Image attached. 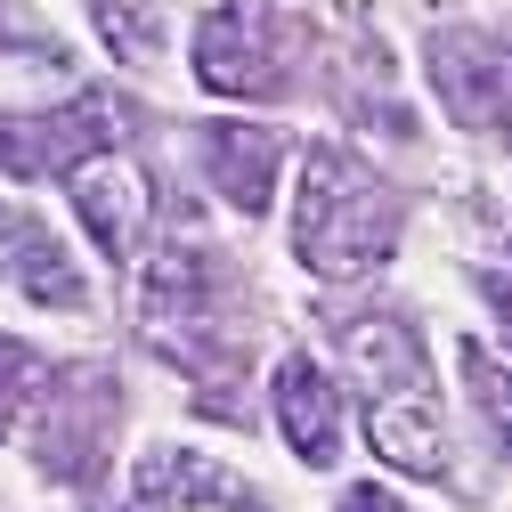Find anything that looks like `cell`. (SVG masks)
Returning <instances> with one entry per match:
<instances>
[{
	"instance_id": "obj_13",
	"label": "cell",
	"mask_w": 512,
	"mask_h": 512,
	"mask_svg": "<svg viewBox=\"0 0 512 512\" xmlns=\"http://www.w3.org/2000/svg\"><path fill=\"white\" fill-rule=\"evenodd\" d=\"M98 9V33L122 66H147L155 57V33H163V0H90Z\"/></svg>"
},
{
	"instance_id": "obj_12",
	"label": "cell",
	"mask_w": 512,
	"mask_h": 512,
	"mask_svg": "<svg viewBox=\"0 0 512 512\" xmlns=\"http://www.w3.org/2000/svg\"><path fill=\"white\" fill-rule=\"evenodd\" d=\"M277 163H285V139L277 131H236V122L204 131V171H212V187H220L236 212H269Z\"/></svg>"
},
{
	"instance_id": "obj_6",
	"label": "cell",
	"mask_w": 512,
	"mask_h": 512,
	"mask_svg": "<svg viewBox=\"0 0 512 512\" xmlns=\"http://www.w3.org/2000/svg\"><path fill=\"white\" fill-rule=\"evenodd\" d=\"M431 82L472 131H496L512 147V41L496 33H439L431 41Z\"/></svg>"
},
{
	"instance_id": "obj_9",
	"label": "cell",
	"mask_w": 512,
	"mask_h": 512,
	"mask_svg": "<svg viewBox=\"0 0 512 512\" xmlns=\"http://www.w3.org/2000/svg\"><path fill=\"white\" fill-rule=\"evenodd\" d=\"M0 269H9V285L41 309H82V269H74V252L57 244L33 212H0Z\"/></svg>"
},
{
	"instance_id": "obj_15",
	"label": "cell",
	"mask_w": 512,
	"mask_h": 512,
	"mask_svg": "<svg viewBox=\"0 0 512 512\" xmlns=\"http://www.w3.org/2000/svg\"><path fill=\"white\" fill-rule=\"evenodd\" d=\"M33 382H41V358H33L25 342L0 334V439L17 431V415H25V399H33Z\"/></svg>"
},
{
	"instance_id": "obj_11",
	"label": "cell",
	"mask_w": 512,
	"mask_h": 512,
	"mask_svg": "<svg viewBox=\"0 0 512 512\" xmlns=\"http://www.w3.org/2000/svg\"><path fill=\"white\" fill-rule=\"evenodd\" d=\"M277 423H285L301 464H334L342 456V391L326 382L317 358H285L277 366Z\"/></svg>"
},
{
	"instance_id": "obj_5",
	"label": "cell",
	"mask_w": 512,
	"mask_h": 512,
	"mask_svg": "<svg viewBox=\"0 0 512 512\" xmlns=\"http://www.w3.org/2000/svg\"><path fill=\"white\" fill-rule=\"evenodd\" d=\"M106 147H114L106 98H66L57 114H9V122H0V171H17V179L82 171V163L106 155Z\"/></svg>"
},
{
	"instance_id": "obj_7",
	"label": "cell",
	"mask_w": 512,
	"mask_h": 512,
	"mask_svg": "<svg viewBox=\"0 0 512 512\" xmlns=\"http://www.w3.org/2000/svg\"><path fill=\"white\" fill-rule=\"evenodd\" d=\"M139 512H269V504L196 447H155L139 464Z\"/></svg>"
},
{
	"instance_id": "obj_16",
	"label": "cell",
	"mask_w": 512,
	"mask_h": 512,
	"mask_svg": "<svg viewBox=\"0 0 512 512\" xmlns=\"http://www.w3.org/2000/svg\"><path fill=\"white\" fill-rule=\"evenodd\" d=\"M480 285H488V301H496V317H504V326H512V269H488Z\"/></svg>"
},
{
	"instance_id": "obj_8",
	"label": "cell",
	"mask_w": 512,
	"mask_h": 512,
	"mask_svg": "<svg viewBox=\"0 0 512 512\" xmlns=\"http://www.w3.org/2000/svg\"><path fill=\"white\" fill-rule=\"evenodd\" d=\"M106 423H114V382H106L98 366L66 374V382H57V399H49V439H41V464H49L57 480H82V472L98 464Z\"/></svg>"
},
{
	"instance_id": "obj_3",
	"label": "cell",
	"mask_w": 512,
	"mask_h": 512,
	"mask_svg": "<svg viewBox=\"0 0 512 512\" xmlns=\"http://www.w3.org/2000/svg\"><path fill=\"white\" fill-rule=\"evenodd\" d=\"M342 350L358 366V391H366V439L382 464H399L415 480H447V431H439V391H431V366L415 350V334H399L391 317H358L342 326Z\"/></svg>"
},
{
	"instance_id": "obj_1",
	"label": "cell",
	"mask_w": 512,
	"mask_h": 512,
	"mask_svg": "<svg viewBox=\"0 0 512 512\" xmlns=\"http://www.w3.org/2000/svg\"><path fill=\"white\" fill-rule=\"evenodd\" d=\"M139 326L163 358H179V374L204 382V407L212 415H244L228 399V374L244 382V334L228 317V277L196 236H171L155 252V269L139 277Z\"/></svg>"
},
{
	"instance_id": "obj_4",
	"label": "cell",
	"mask_w": 512,
	"mask_h": 512,
	"mask_svg": "<svg viewBox=\"0 0 512 512\" xmlns=\"http://www.w3.org/2000/svg\"><path fill=\"white\" fill-rule=\"evenodd\" d=\"M196 74L220 98H285L293 90V25L269 0H220L196 33Z\"/></svg>"
},
{
	"instance_id": "obj_10",
	"label": "cell",
	"mask_w": 512,
	"mask_h": 512,
	"mask_svg": "<svg viewBox=\"0 0 512 512\" xmlns=\"http://www.w3.org/2000/svg\"><path fill=\"white\" fill-rule=\"evenodd\" d=\"M74 204H82V228L106 244V261H131L139 252V228H147V179L122 163V155H90L74 171Z\"/></svg>"
},
{
	"instance_id": "obj_2",
	"label": "cell",
	"mask_w": 512,
	"mask_h": 512,
	"mask_svg": "<svg viewBox=\"0 0 512 512\" xmlns=\"http://www.w3.org/2000/svg\"><path fill=\"white\" fill-rule=\"evenodd\" d=\"M391 244H399V196H391V179L366 171L350 147H309L301 163V204H293V252L326 277H366L391 261Z\"/></svg>"
},
{
	"instance_id": "obj_14",
	"label": "cell",
	"mask_w": 512,
	"mask_h": 512,
	"mask_svg": "<svg viewBox=\"0 0 512 512\" xmlns=\"http://www.w3.org/2000/svg\"><path fill=\"white\" fill-rule=\"evenodd\" d=\"M464 382H472V407H480V423L496 439V456H512V374L480 342H464Z\"/></svg>"
},
{
	"instance_id": "obj_17",
	"label": "cell",
	"mask_w": 512,
	"mask_h": 512,
	"mask_svg": "<svg viewBox=\"0 0 512 512\" xmlns=\"http://www.w3.org/2000/svg\"><path fill=\"white\" fill-rule=\"evenodd\" d=\"M342 512H399V504L382 496V488H350V496H342Z\"/></svg>"
}]
</instances>
